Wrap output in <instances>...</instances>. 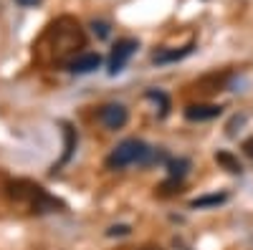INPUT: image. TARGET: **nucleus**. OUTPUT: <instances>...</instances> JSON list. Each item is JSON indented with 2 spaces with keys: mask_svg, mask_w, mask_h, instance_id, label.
I'll use <instances>...</instances> for the list:
<instances>
[{
  "mask_svg": "<svg viewBox=\"0 0 253 250\" xmlns=\"http://www.w3.org/2000/svg\"><path fill=\"white\" fill-rule=\"evenodd\" d=\"M63 137H66V144H63V157H61V164H66L69 159H71V154H74V149H76V132L69 127H63Z\"/></svg>",
  "mask_w": 253,
  "mask_h": 250,
  "instance_id": "obj_8",
  "label": "nucleus"
},
{
  "mask_svg": "<svg viewBox=\"0 0 253 250\" xmlns=\"http://www.w3.org/2000/svg\"><path fill=\"white\" fill-rule=\"evenodd\" d=\"M243 152H246V154L253 159V137H248V139L243 142Z\"/></svg>",
  "mask_w": 253,
  "mask_h": 250,
  "instance_id": "obj_14",
  "label": "nucleus"
},
{
  "mask_svg": "<svg viewBox=\"0 0 253 250\" xmlns=\"http://www.w3.org/2000/svg\"><path fill=\"white\" fill-rule=\"evenodd\" d=\"M223 109L218 107V104H190V107H185V119L187 121H210L220 116Z\"/></svg>",
  "mask_w": 253,
  "mask_h": 250,
  "instance_id": "obj_4",
  "label": "nucleus"
},
{
  "mask_svg": "<svg viewBox=\"0 0 253 250\" xmlns=\"http://www.w3.org/2000/svg\"><path fill=\"white\" fill-rule=\"evenodd\" d=\"M142 250H160V248H142Z\"/></svg>",
  "mask_w": 253,
  "mask_h": 250,
  "instance_id": "obj_16",
  "label": "nucleus"
},
{
  "mask_svg": "<svg viewBox=\"0 0 253 250\" xmlns=\"http://www.w3.org/2000/svg\"><path fill=\"white\" fill-rule=\"evenodd\" d=\"M91 28H94V33H96L99 38H107V36H109V23H107V20H94Z\"/></svg>",
  "mask_w": 253,
  "mask_h": 250,
  "instance_id": "obj_13",
  "label": "nucleus"
},
{
  "mask_svg": "<svg viewBox=\"0 0 253 250\" xmlns=\"http://www.w3.org/2000/svg\"><path fill=\"white\" fill-rule=\"evenodd\" d=\"M15 3L26 5V8H33V5H38V3H41V0H15Z\"/></svg>",
  "mask_w": 253,
  "mask_h": 250,
  "instance_id": "obj_15",
  "label": "nucleus"
},
{
  "mask_svg": "<svg viewBox=\"0 0 253 250\" xmlns=\"http://www.w3.org/2000/svg\"><path fill=\"white\" fill-rule=\"evenodd\" d=\"M147 99H152V101H157V104H160V116H165L167 111H170V99H167V94L150 89V91H147Z\"/></svg>",
  "mask_w": 253,
  "mask_h": 250,
  "instance_id": "obj_11",
  "label": "nucleus"
},
{
  "mask_svg": "<svg viewBox=\"0 0 253 250\" xmlns=\"http://www.w3.org/2000/svg\"><path fill=\"white\" fill-rule=\"evenodd\" d=\"M167 170H170V177H172V179H180V182H182V177H185L187 170H190V159H185V157L172 159L170 164H167Z\"/></svg>",
  "mask_w": 253,
  "mask_h": 250,
  "instance_id": "obj_10",
  "label": "nucleus"
},
{
  "mask_svg": "<svg viewBox=\"0 0 253 250\" xmlns=\"http://www.w3.org/2000/svg\"><path fill=\"white\" fill-rule=\"evenodd\" d=\"M190 51H193V43L190 46H185L182 51H165V53H155V64H170V61H180V58H185Z\"/></svg>",
  "mask_w": 253,
  "mask_h": 250,
  "instance_id": "obj_9",
  "label": "nucleus"
},
{
  "mask_svg": "<svg viewBox=\"0 0 253 250\" xmlns=\"http://www.w3.org/2000/svg\"><path fill=\"white\" fill-rule=\"evenodd\" d=\"M225 200H228L225 192H220V195H203V197H195L193 202H190V207H193V210H203V207H218V205H223Z\"/></svg>",
  "mask_w": 253,
  "mask_h": 250,
  "instance_id": "obj_7",
  "label": "nucleus"
},
{
  "mask_svg": "<svg viewBox=\"0 0 253 250\" xmlns=\"http://www.w3.org/2000/svg\"><path fill=\"white\" fill-rule=\"evenodd\" d=\"M139 48V43L134 38H124V40H117V46L109 56V76H117L124 66H126V61H129L134 56V51Z\"/></svg>",
  "mask_w": 253,
  "mask_h": 250,
  "instance_id": "obj_2",
  "label": "nucleus"
},
{
  "mask_svg": "<svg viewBox=\"0 0 253 250\" xmlns=\"http://www.w3.org/2000/svg\"><path fill=\"white\" fill-rule=\"evenodd\" d=\"M215 162L223 167L225 172H230V175H241L243 172V167H241V162L230 154V152H215Z\"/></svg>",
  "mask_w": 253,
  "mask_h": 250,
  "instance_id": "obj_6",
  "label": "nucleus"
},
{
  "mask_svg": "<svg viewBox=\"0 0 253 250\" xmlns=\"http://www.w3.org/2000/svg\"><path fill=\"white\" fill-rule=\"evenodd\" d=\"M129 233H132V227H129V225H112L109 230H107L109 238H122V235H129Z\"/></svg>",
  "mask_w": 253,
  "mask_h": 250,
  "instance_id": "obj_12",
  "label": "nucleus"
},
{
  "mask_svg": "<svg viewBox=\"0 0 253 250\" xmlns=\"http://www.w3.org/2000/svg\"><path fill=\"white\" fill-rule=\"evenodd\" d=\"M99 66H101V56L99 53H81V56L69 61V71H74V73H91Z\"/></svg>",
  "mask_w": 253,
  "mask_h": 250,
  "instance_id": "obj_5",
  "label": "nucleus"
},
{
  "mask_svg": "<svg viewBox=\"0 0 253 250\" xmlns=\"http://www.w3.org/2000/svg\"><path fill=\"white\" fill-rule=\"evenodd\" d=\"M99 121L107 129L117 132V129H122L124 124L129 121V111H126V107H122V104H107V107L99 109Z\"/></svg>",
  "mask_w": 253,
  "mask_h": 250,
  "instance_id": "obj_3",
  "label": "nucleus"
},
{
  "mask_svg": "<svg viewBox=\"0 0 253 250\" xmlns=\"http://www.w3.org/2000/svg\"><path fill=\"white\" fill-rule=\"evenodd\" d=\"M155 159H160V154H155L150 144H144L142 139H124L107 157V167L109 170H124L129 164H152Z\"/></svg>",
  "mask_w": 253,
  "mask_h": 250,
  "instance_id": "obj_1",
  "label": "nucleus"
}]
</instances>
